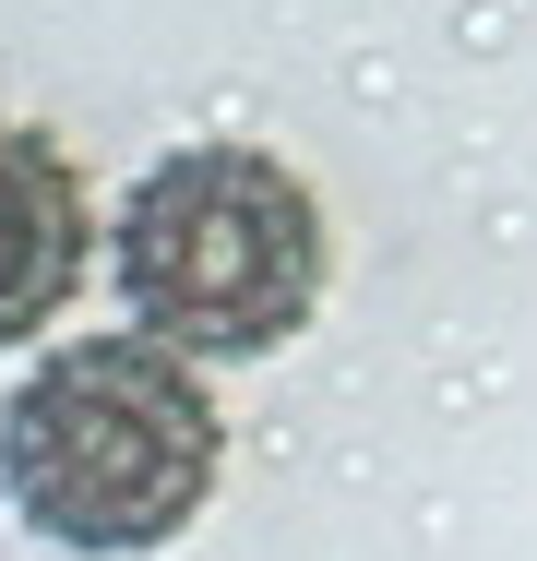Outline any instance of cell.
Instances as JSON below:
<instances>
[{
    "label": "cell",
    "mask_w": 537,
    "mask_h": 561,
    "mask_svg": "<svg viewBox=\"0 0 537 561\" xmlns=\"http://www.w3.org/2000/svg\"><path fill=\"white\" fill-rule=\"evenodd\" d=\"M227 478V407L144 335L48 346L0 394V502L72 561H144L192 538Z\"/></svg>",
    "instance_id": "cell-1"
},
{
    "label": "cell",
    "mask_w": 537,
    "mask_h": 561,
    "mask_svg": "<svg viewBox=\"0 0 537 561\" xmlns=\"http://www.w3.org/2000/svg\"><path fill=\"white\" fill-rule=\"evenodd\" d=\"M107 275L132 299V335L168 346L180 370L275 358L311 335L334 287V227L275 144H180L119 192Z\"/></svg>",
    "instance_id": "cell-2"
},
{
    "label": "cell",
    "mask_w": 537,
    "mask_h": 561,
    "mask_svg": "<svg viewBox=\"0 0 537 561\" xmlns=\"http://www.w3.org/2000/svg\"><path fill=\"white\" fill-rule=\"evenodd\" d=\"M84 263H96L84 168H72L36 119H0V346L48 335V323L84 299Z\"/></svg>",
    "instance_id": "cell-3"
}]
</instances>
